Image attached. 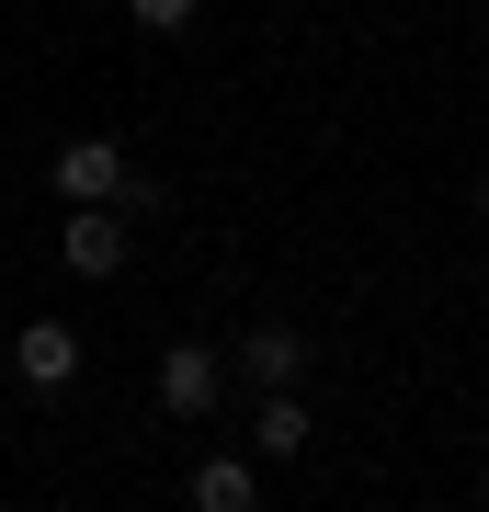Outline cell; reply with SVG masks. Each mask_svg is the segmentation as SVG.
I'll list each match as a JSON object with an SVG mask.
<instances>
[{
  "label": "cell",
  "instance_id": "cell-1",
  "mask_svg": "<svg viewBox=\"0 0 489 512\" xmlns=\"http://www.w3.org/2000/svg\"><path fill=\"white\" fill-rule=\"evenodd\" d=\"M57 194H69V205H126V217L148 205V183L126 171L114 137H69V148H57Z\"/></svg>",
  "mask_w": 489,
  "mask_h": 512
},
{
  "label": "cell",
  "instance_id": "cell-2",
  "mask_svg": "<svg viewBox=\"0 0 489 512\" xmlns=\"http://www.w3.org/2000/svg\"><path fill=\"white\" fill-rule=\"evenodd\" d=\"M57 262H69L80 285H114V274H126V205H69V228H57Z\"/></svg>",
  "mask_w": 489,
  "mask_h": 512
},
{
  "label": "cell",
  "instance_id": "cell-3",
  "mask_svg": "<svg viewBox=\"0 0 489 512\" xmlns=\"http://www.w3.org/2000/svg\"><path fill=\"white\" fill-rule=\"evenodd\" d=\"M80 365H91V342H80L69 319H23V330H12V376L35 387V399H57V387H69Z\"/></svg>",
  "mask_w": 489,
  "mask_h": 512
},
{
  "label": "cell",
  "instance_id": "cell-4",
  "mask_svg": "<svg viewBox=\"0 0 489 512\" xmlns=\"http://www.w3.org/2000/svg\"><path fill=\"white\" fill-rule=\"evenodd\" d=\"M217 376H228L217 342H171V353H160V410H171V421H205V410H217Z\"/></svg>",
  "mask_w": 489,
  "mask_h": 512
},
{
  "label": "cell",
  "instance_id": "cell-5",
  "mask_svg": "<svg viewBox=\"0 0 489 512\" xmlns=\"http://www.w3.org/2000/svg\"><path fill=\"white\" fill-rule=\"evenodd\" d=\"M239 376H251V387H296V376H308V330H296V319H251V330H239Z\"/></svg>",
  "mask_w": 489,
  "mask_h": 512
},
{
  "label": "cell",
  "instance_id": "cell-6",
  "mask_svg": "<svg viewBox=\"0 0 489 512\" xmlns=\"http://www.w3.org/2000/svg\"><path fill=\"white\" fill-rule=\"evenodd\" d=\"M251 456H273V467L308 456V399H296V387H262V410H251Z\"/></svg>",
  "mask_w": 489,
  "mask_h": 512
},
{
  "label": "cell",
  "instance_id": "cell-7",
  "mask_svg": "<svg viewBox=\"0 0 489 512\" xmlns=\"http://www.w3.org/2000/svg\"><path fill=\"white\" fill-rule=\"evenodd\" d=\"M251 501H262V467H251V456H228V444H217V456L194 467V512H251Z\"/></svg>",
  "mask_w": 489,
  "mask_h": 512
},
{
  "label": "cell",
  "instance_id": "cell-8",
  "mask_svg": "<svg viewBox=\"0 0 489 512\" xmlns=\"http://www.w3.org/2000/svg\"><path fill=\"white\" fill-rule=\"evenodd\" d=\"M137 12V35H182V23H194V0H126Z\"/></svg>",
  "mask_w": 489,
  "mask_h": 512
},
{
  "label": "cell",
  "instance_id": "cell-9",
  "mask_svg": "<svg viewBox=\"0 0 489 512\" xmlns=\"http://www.w3.org/2000/svg\"><path fill=\"white\" fill-rule=\"evenodd\" d=\"M478 217H489V171H478Z\"/></svg>",
  "mask_w": 489,
  "mask_h": 512
}]
</instances>
